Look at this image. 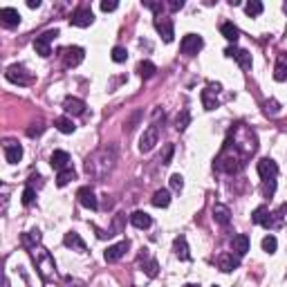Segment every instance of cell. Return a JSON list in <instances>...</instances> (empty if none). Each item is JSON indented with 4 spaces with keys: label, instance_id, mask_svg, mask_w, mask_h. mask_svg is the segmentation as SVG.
Here are the masks:
<instances>
[{
    "label": "cell",
    "instance_id": "37",
    "mask_svg": "<svg viewBox=\"0 0 287 287\" xmlns=\"http://www.w3.org/2000/svg\"><path fill=\"white\" fill-rule=\"evenodd\" d=\"M173 152H175V146H173V144H166V150H164V155H161L159 157V161H161V164H170V159H173Z\"/></svg>",
    "mask_w": 287,
    "mask_h": 287
},
{
    "label": "cell",
    "instance_id": "29",
    "mask_svg": "<svg viewBox=\"0 0 287 287\" xmlns=\"http://www.w3.org/2000/svg\"><path fill=\"white\" fill-rule=\"evenodd\" d=\"M54 126H56L61 133H65V135H70V133H74V121L70 119V117H58V119H54Z\"/></svg>",
    "mask_w": 287,
    "mask_h": 287
},
{
    "label": "cell",
    "instance_id": "12",
    "mask_svg": "<svg viewBox=\"0 0 287 287\" xmlns=\"http://www.w3.org/2000/svg\"><path fill=\"white\" fill-rule=\"evenodd\" d=\"M128 249H130V242L128 240H121V242H117V245L108 247L106 254H103V258H106V263H117L119 258H124V254Z\"/></svg>",
    "mask_w": 287,
    "mask_h": 287
},
{
    "label": "cell",
    "instance_id": "15",
    "mask_svg": "<svg viewBox=\"0 0 287 287\" xmlns=\"http://www.w3.org/2000/svg\"><path fill=\"white\" fill-rule=\"evenodd\" d=\"M76 197H79V202L85 206V209H92V211H97V209H99L97 195H94V191H92V188H90V186L79 188V193H76Z\"/></svg>",
    "mask_w": 287,
    "mask_h": 287
},
{
    "label": "cell",
    "instance_id": "39",
    "mask_svg": "<svg viewBox=\"0 0 287 287\" xmlns=\"http://www.w3.org/2000/svg\"><path fill=\"white\" fill-rule=\"evenodd\" d=\"M265 112H267V115H272V117H276L278 112H281V106H278L276 101H265Z\"/></svg>",
    "mask_w": 287,
    "mask_h": 287
},
{
    "label": "cell",
    "instance_id": "46",
    "mask_svg": "<svg viewBox=\"0 0 287 287\" xmlns=\"http://www.w3.org/2000/svg\"><path fill=\"white\" fill-rule=\"evenodd\" d=\"M27 7H29V9H38L40 7V0H29V2H27Z\"/></svg>",
    "mask_w": 287,
    "mask_h": 287
},
{
    "label": "cell",
    "instance_id": "13",
    "mask_svg": "<svg viewBox=\"0 0 287 287\" xmlns=\"http://www.w3.org/2000/svg\"><path fill=\"white\" fill-rule=\"evenodd\" d=\"M274 213H269V209L267 206H258V209L251 213V222H256V224H263V227H267V229H272V227H276V220L272 218Z\"/></svg>",
    "mask_w": 287,
    "mask_h": 287
},
{
    "label": "cell",
    "instance_id": "11",
    "mask_svg": "<svg viewBox=\"0 0 287 287\" xmlns=\"http://www.w3.org/2000/svg\"><path fill=\"white\" fill-rule=\"evenodd\" d=\"M83 56H85L83 47H76V45L63 49V63H65V67H76L83 61Z\"/></svg>",
    "mask_w": 287,
    "mask_h": 287
},
{
    "label": "cell",
    "instance_id": "26",
    "mask_svg": "<svg viewBox=\"0 0 287 287\" xmlns=\"http://www.w3.org/2000/svg\"><path fill=\"white\" fill-rule=\"evenodd\" d=\"M152 206H157V209H166V206L170 204V193L166 191V188H159V191L152 193Z\"/></svg>",
    "mask_w": 287,
    "mask_h": 287
},
{
    "label": "cell",
    "instance_id": "43",
    "mask_svg": "<svg viewBox=\"0 0 287 287\" xmlns=\"http://www.w3.org/2000/svg\"><path fill=\"white\" fill-rule=\"evenodd\" d=\"M144 7L152 9V11H155V18L161 16V11H164V4H161V2H144Z\"/></svg>",
    "mask_w": 287,
    "mask_h": 287
},
{
    "label": "cell",
    "instance_id": "28",
    "mask_svg": "<svg viewBox=\"0 0 287 287\" xmlns=\"http://www.w3.org/2000/svg\"><path fill=\"white\" fill-rule=\"evenodd\" d=\"M274 79L276 81H285L287 79V54H281L276 63V70H274Z\"/></svg>",
    "mask_w": 287,
    "mask_h": 287
},
{
    "label": "cell",
    "instance_id": "9",
    "mask_svg": "<svg viewBox=\"0 0 287 287\" xmlns=\"http://www.w3.org/2000/svg\"><path fill=\"white\" fill-rule=\"evenodd\" d=\"M256 168H258V175H260V179H263V182H269V179H276V175H278V164H276L274 159H269V157L260 159Z\"/></svg>",
    "mask_w": 287,
    "mask_h": 287
},
{
    "label": "cell",
    "instance_id": "3",
    "mask_svg": "<svg viewBox=\"0 0 287 287\" xmlns=\"http://www.w3.org/2000/svg\"><path fill=\"white\" fill-rule=\"evenodd\" d=\"M56 36H58V29H47V31H43L40 36H36V38H34V49H36V54H40V56H49V54H52V49H49V43H52Z\"/></svg>",
    "mask_w": 287,
    "mask_h": 287
},
{
    "label": "cell",
    "instance_id": "10",
    "mask_svg": "<svg viewBox=\"0 0 287 287\" xmlns=\"http://www.w3.org/2000/svg\"><path fill=\"white\" fill-rule=\"evenodd\" d=\"M155 29H157V34L164 38V43H170V40H173L175 31H173V20H170V18L157 16L155 18Z\"/></svg>",
    "mask_w": 287,
    "mask_h": 287
},
{
    "label": "cell",
    "instance_id": "17",
    "mask_svg": "<svg viewBox=\"0 0 287 287\" xmlns=\"http://www.w3.org/2000/svg\"><path fill=\"white\" fill-rule=\"evenodd\" d=\"M63 110H65L67 115H72V117H79V115L85 112V103L81 101V99H76V97H65V101H63Z\"/></svg>",
    "mask_w": 287,
    "mask_h": 287
},
{
    "label": "cell",
    "instance_id": "30",
    "mask_svg": "<svg viewBox=\"0 0 287 287\" xmlns=\"http://www.w3.org/2000/svg\"><path fill=\"white\" fill-rule=\"evenodd\" d=\"M137 72H139V76H142V79H150V76H155L157 67H155V63H150V61H142L137 65Z\"/></svg>",
    "mask_w": 287,
    "mask_h": 287
},
{
    "label": "cell",
    "instance_id": "18",
    "mask_svg": "<svg viewBox=\"0 0 287 287\" xmlns=\"http://www.w3.org/2000/svg\"><path fill=\"white\" fill-rule=\"evenodd\" d=\"M238 265H240V256H236L233 251L231 254L218 256V267L222 269V272H233V269H238Z\"/></svg>",
    "mask_w": 287,
    "mask_h": 287
},
{
    "label": "cell",
    "instance_id": "47",
    "mask_svg": "<svg viewBox=\"0 0 287 287\" xmlns=\"http://www.w3.org/2000/svg\"><path fill=\"white\" fill-rule=\"evenodd\" d=\"M184 287H200V285H193V283H188V285H184Z\"/></svg>",
    "mask_w": 287,
    "mask_h": 287
},
{
    "label": "cell",
    "instance_id": "45",
    "mask_svg": "<svg viewBox=\"0 0 287 287\" xmlns=\"http://www.w3.org/2000/svg\"><path fill=\"white\" fill-rule=\"evenodd\" d=\"M168 7H170V11H177V9L184 7V0H173V2H168Z\"/></svg>",
    "mask_w": 287,
    "mask_h": 287
},
{
    "label": "cell",
    "instance_id": "2",
    "mask_svg": "<svg viewBox=\"0 0 287 287\" xmlns=\"http://www.w3.org/2000/svg\"><path fill=\"white\" fill-rule=\"evenodd\" d=\"M245 159H247V157L242 155V152L238 150L231 142H227L224 150L220 152V157L215 159V168L224 170V173H229V175H233V173H238V170L245 166Z\"/></svg>",
    "mask_w": 287,
    "mask_h": 287
},
{
    "label": "cell",
    "instance_id": "40",
    "mask_svg": "<svg viewBox=\"0 0 287 287\" xmlns=\"http://www.w3.org/2000/svg\"><path fill=\"white\" fill-rule=\"evenodd\" d=\"M188 121H191V115H188V110H182V115H177V130H184V128H186Z\"/></svg>",
    "mask_w": 287,
    "mask_h": 287
},
{
    "label": "cell",
    "instance_id": "31",
    "mask_svg": "<svg viewBox=\"0 0 287 287\" xmlns=\"http://www.w3.org/2000/svg\"><path fill=\"white\" fill-rule=\"evenodd\" d=\"M142 263H144V272H146L150 278H155L157 276V260L148 258L146 249H144V254H142Z\"/></svg>",
    "mask_w": 287,
    "mask_h": 287
},
{
    "label": "cell",
    "instance_id": "33",
    "mask_svg": "<svg viewBox=\"0 0 287 287\" xmlns=\"http://www.w3.org/2000/svg\"><path fill=\"white\" fill-rule=\"evenodd\" d=\"M263 2L260 0H249V2L245 4V11H247V16H251V18H256V16H260L263 13Z\"/></svg>",
    "mask_w": 287,
    "mask_h": 287
},
{
    "label": "cell",
    "instance_id": "36",
    "mask_svg": "<svg viewBox=\"0 0 287 287\" xmlns=\"http://www.w3.org/2000/svg\"><path fill=\"white\" fill-rule=\"evenodd\" d=\"M170 188H173L175 193H179L184 188V177L179 173H175V175H170Z\"/></svg>",
    "mask_w": 287,
    "mask_h": 287
},
{
    "label": "cell",
    "instance_id": "22",
    "mask_svg": "<svg viewBox=\"0 0 287 287\" xmlns=\"http://www.w3.org/2000/svg\"><path fill=\"white\" fill-rule=\"evenodd\" d=\"M0 20H2L7 27H16L18 22H20V13H18V9H13V7H2L0 9Z\"/></svg>",
    "mask_w": 287,
    "mask_h": 287
},
{
    "label": "cell",
    "instance_id": "14",
    "mask_svg": "<svg viewBox=\"0 0 287 287\" xmlns=\"http://www.w3.org/2000/svg\"><path fill=\"white\" fill-rule=\"evenodd\" d=\"M224 54H227V56H231V58H236V61L240 63L242 70H249V67H251V54L247 52V49H240V47H236V45H233V47L224 49Z\"/></svg>",
    "mask_w": 287,
    "mask_h": 287
},
{
    "label": "cell",
    "instance_id": "41",
    "mask_svg": "<svg viewBox=\"0 0 287 287\" xmlns=\"http://www.w3.org/2000/svg\"><path fill=\"white\" fill-rule=\"evenodd\" d=\"M34 197H36L34 188H31V186H27L25 191H22V204H25V206H29L31 202H34Z\"/></svg>",
    "mask_w": 287,
    "mask_h": 287
},
{
    "label": "cell",
    "instance_id": "23",
    "mask_svg": "<svg viewBox=\"0 0 287 287\" xmlns=\"http://www.w3.org/2000/svg\"><path fill=\"white\" fill-rule=\"evenodd\" d=\"M213 220L218 224H229V222H231V211H229V206L213 204Z\"/></svg>",
    "mask_w": 287,
    "mask_h": 287
},
{
    "label": "cell",
    "instance_id": "6",
    "mask_svg": "<svg viewBox=\"0 0 287 287\" xmlns=\"http://www.w3.org/2000/svg\"><path fill=\"white\" fill-rule=\"evenodd\" d=\"M202 45H204V40H202V36L197 34H186L182 38V43H179V49H182V54H186V56H193V54H197L202 49Z\"/></svg>",
    "mask_w": 287,
    "mask_h": 287
},
{
    "label": "cell",
    "instance_id": "25",
    "mask_svg": "<svg viewBox=\"0 0 287 287\" xmlns=\"http://www.w3.org/2000/svg\"><path fill=\"white\" fill-rule=\"evenodd\" d=\"M173 249H175V256H177L179 260H188V258H191V254H188V245H186V238H184V236L175 238Z\"/></svg>",
    "mask_w": 287,
    "mask_h": 287
},
{
    "label": "cell",
    "instance_id": "38",
    "mask_svg": "<svg viewBox=\"0 0 287 287\" xmlns=\"http://www.w3.org/2000/svg\"><path fill=\"white\" fill-rule=\"evenodd\" d=\"M276 193V179H269V182H263V195L272 197Z\"/></svg>",
    "mask_w": 287,
    "mask_h": 287
},
{
    "label": "cell",
    "instance_id": "7",
    "mask_svg": "<svg viewBox=\"0 0 287 287\" xmlns=\"http://www.w3.org/2000/svg\"><path fill=\"white\" fill-rule=\"evenodd\" d=\"M157 139H159V130H157V126H148V128L144 130L142 139H139V150H142V152H150L152 148H155Z\"/></svg>",
    "mask_w": 287,
    "mask_h": 287
},
{
    "label": "cell",
    "instance_id": "32",
    "mask_svg": "<svg viewBox=\"0 0 287 287\" xmlns=\"http://www.w3.org/2000/svg\"><path fill=\"white\" fill-rule=\"evenodd\" d=\"M72 179H76V173H74V168H65V170H61L58 173V177H56V186H65V184H70Z\"/></svg>",
    "mask_w": 287,
    "mask_h": 287
},
{
    "label": "cell",
    "instance_id": "34",
    "mask_svg": "<svg viewBox=\"0 0 287 287\" xmlns=\"http://www.w3.org/2000/svg\"><path fill=\"white\" fill-rule=\"evenodd\" d=\"M110 58H112V61H115V63H124L126 58H128V52H126V47H121V45H117V47H112Z\"/></svg>",
    "mask_w": 287,
    "mask_h": 287
},
{
    "label": "cell",
    "instance_id": "8",
    "mask_svg": "<svg viewBox=\"0 0 287 287\" xmlns=\"http://www.w3.org/2000/svg\"><path fill=\"white\" fill-rule=\"evenodd\" d=\"M92 20H94V13L90 7H79L76 11H72V16H70V25H74V27H88V25H92Z\"/></svg>",
    "mask_w": 287,
    "mask_h": 287
},
{
    "label": "cell",
    "instance_id": "27",
    "mask_svg": "<svg viewBox=\"0 0 287 287\" xmlns=\"http://www.w3.org/2000/svg\"><path fill=\"white\" fill-rule=\"evenodd\" d=\"M220 34H222L227 40H231V43H236V40L240 38V29H238L233 22H222V27H220Z\"/></svg>",
    "mask_w": 287,
    "mask_h": 287
},
{
    "label": "cell",
    "instance_id": "19",
    "mask_svg": "<svg viewBox=\"0 0 287 287\" xmlns=\"http://www.w3.org/2000/svg\"><path fill=\"white\" fill-rule=\"evenodd\" d=\"M4 157L9 164H18L22 159V146L16 142H4Z\"/></svg>",
    "mask_w": 287,
    "mask_h": 287
},
{
    "label": "cell",
    "instance_id": "49",
    "mask_svg": "<svg viewBox=\"0 0 287 287\" xmlns=\"http://www.w3.org/2000/svg\"><path fill=\"white\" fill-rule=\"evenodd\" d=\"M213 287H218V285H213Z\"/></svg>",
    "mask_w": 287,
    "mask_h": 287
},
{
    "label": "cell",
    "instance_id": "24",
    "mask_svg": "<svg viewBox=\"0 0 287 287\" xmlns=\"http://www.w3.org/2000/svg\"><path fill=\"white\" fill-rule=\"evenodd\" d=\"M130 222H133L137 229H148L152 224V218L146 213V211H135V213L130 215Z\"/></svg>",
    "mask_w": 287,
    "mask_h": 287
},
{
    "label": "cell",
    "instance_id": "21",
    "mask_svg": "<svg viewBox=\"0 0 287 287\" xmlns=\"http://www.w3.org/2000/svg\"><path fill=\"white\" fill-rule=\"evenodd\" d=\"M231 249L236 256H245L247 251H249V238L245 236V233H238V236L231 238Z\"/></svg>",
    "mask_w": 287,
    "mask_h": 287
},
{
    "label": "cell",
    "instance_id": "16",
    "mask_svg": "<svg viewBox=\"0 0 287 287\" xmlns=\"http://www.w3.org/2000/svg\"><path fill=\"white\" fill-rule=\"evenodd\" d=\"M63 245L70 247V249H74V251H79V254H85V249H88L85 242H83V238H81L76 231H67L65 238H63Z\"/></svg>",
    "mask_w": 287,
    "mask_h": 287
},
{
    "label": "cell",
    "instance_id": "44",
    "mask_svg": "<svg viewBox=\"0 0 287 287\" xmlns=\"http://www.w3.org/2000/svg\"><path fill=\"white\" fill-rule=\"evenodd\" d=\"M117 7H119V2H115V0H110V2H108V0H103V2H101L103 11H115Z\"/></svg>",
    "mask_w": 287,
    "mask_h": 287
},
{
    "label": "cell",
    "instance_id": "48",
    "mask_svg": "<svg viewBox=\"0 0 287 287\" xmlns=\"http://www.w3.org/2000/svg\"><path fill=\"white\" fill-rule=\"evenodd\" d=\"M283 11H285V13H287V2H285V4H283Z\"/></svg>",
    "mask_w": 287,
    "mask_h": 287
},
{
    "label": "cell",
    "instance_id": "20",
    "mask_svg": "<svg viewBox=\"0 0 287 287\" xmlns=\"http://www.w3.org/2000/svg\"><path fill=\"white\" fill-rule=\"evenodd\" d=\"M49 164H52V168H56L61 173V170L70 168V155L65 150H54L52 157H49Z\"/></svg>",
    "mask_w": 287,
    "mask_h": 287
},
{
    "label": "cell",
    "instance_id": "1",
    "mask_svg": "<svg viewBox=\"0 0 287 287\" xmlns=\"http://www.w3.org/2000/svg\"><path fill=\"white\" fill-rule=\"evenodd\" d=\"M115 157H117L115 148H101V150H97L94 155H90L85 159V173L97 179H103L108 175V170L112 168V164H115Z\"/></svg>",
    "mask_w": 287,
    "mask_h": 287
},
{
    "label": "cell",
    "instance_id": "4",
    "mask_svg": "<svg viewBox=\"0 0 287 287\" xmlns=\"http://www.w3.org/2000/svg\"><path fill=\"white\" fill-rule=\"evenodd\" d=\"M220 90H222L220 83H209L204 90H202V106H204L206 110H215V108L220 106V101H218Z\"/></svg>",
    "mask_w": 287,
    "mask_h": 287
},
{
    "label": "cell",
    "instance_id": "5",
    "mask_svg": "<svg viewBox=\"0 0 287 287\" xmlns=\"http://www.w3.org/2000/svg\"><path fill=\"white\" fill-rule=\"evenodd\" d=\"M4 76H7V81H11V83L16 85H27L31 81V74H27L25 65H9L7 72H4Z\"/></svg>",
    "mask_w": 287,
    "mask_h": 287
},
{
    "label": "cell",
    "instance_id": "35",
    "mask_svg": "<svg viewBox=\"0 0 287 287\" xmlns=\"http://www.w3.org/2000/svg\"><path fill=\"white\" fill-rule=\"evenodd\" d=\"M276 247H278L276 236H265V238H263V251H267V254H274V251H276Z\"/></svg>",
    "mask_w": 287,
    "mask_h": 287
},
{
    "label": "cell",
    "instance_id": "42",
    "mask_svg": "<svg viewBox=\"0 0 287 287\" xmlns=\"http://www.w3.org/2000/svg\"><path fill=\"white\" fill-rule=\"evenodd\" d=\"M43 130H45L43 124H34V126H29V128H27V135H29V137H38Z\"/></svg>",
    "mask_w": 287,
    "mask_h": 287
}]
</instances>
